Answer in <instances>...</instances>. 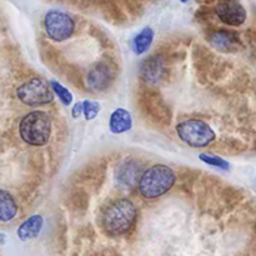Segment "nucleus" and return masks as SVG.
Segmentation results:
<instances>
[{"mask_svg":"<svg viewBox=\"0 0 256 256\" xmlns=\"http://www.w3.org/2000/svg\"><path fill=\"white\" fill-rule=\"evenodd\" d=\"M215 14L229 26H240L246 22L248 12L240 0H218Z\"/></svg>","mask_w":256,"mask_h":256,"instance_id":"nucleus-7","label":"nucleus"},{"mask_svg":"<svg viewBox=\"0 0 256 256\" xmlns=\"http://www.w3.org/2000/svg\"><path fill=\"white\" fill-rule=\"evenodd\" d=\"M136 216V208L132 200L118 199L102 212V225L110 236H122L132 229Z\"/></svg>","mask_w":256,"mask_h":256,"instance_id":"nucleus-1","label":"nucleus"},{"mask_svg":"<svg viewBox=\"0 0 256 256\" xmlns=\"http://www.w3.org/2000/svg\"><path fill=\"white\" fill-rule=\"evenodd\" d=\"M116 76V69L109 62H100L89 70L86 76L88 85L94 92H105L112 86Z\"/></svg>","mask_w":256,"mask_h":256,"instance_id":"nucleus-8","label":"nucleus"},{"mask_svg":"<svg viewBox=\"0 0 256 256\" xmlns=\"http://www.w3.org/2000/svg\"><path fill=\"white\" fill-rule=\"evenodd\" d=\"M82 114H84L85 119L86 120H92L98 116L100 112V104L96 102H92V100H85L82 102Z\"/></svg>","mask_w":256,"mask_h":256,"instance_id":"nucleus-17","label":"nucleus"},{"mask_svg":"<svg viewBox=\"0 0 256 256\" xmlns=\"http://www.w3.org/2000/svg\"><path fill=\"white\" fill-rule=\"evenodd\" d=\"M166 66L162 56H150L142 62L139 69L140 78L146 84H158L164 79Z\"/></svg>","mask_w":256,"mask_h":256,"instance_id":"nucleus-10","label":"nucleus"},{"mask_svg":"<svg viewBox=\"0 0 256 256\" xmlns=\"http://www.w3.org/2000/svg\"><path fill=\"white\" fill-rule=\"evenodd\" d=\"M142 164L138 160H126L120 165L116 172V182L122 188H132L139 184L142 175Z\"/></svg>","mask_w":256,"mask_h":256,"instance_id":"nucleus-11","label":"nucleus"},{"mask_svg":"<svg viewBox=\"0 0 256 256\" xmlns=\"http://www.w3.org/2000/svg\"><path fill=\"white\" fill-rule=\"evenodd\" d=\"M180 139L192 148H205L215 140V132L209 124L199 119H189L176 126Z\"/></svg>","mask_w":256,"mask_h":256,"instance_id":"nucleus-4","label":"nucleus"},{"mask_svg":"<svg viewBox=\"0 0 256 256\" xmlns=\"http://www.w3.org/2000/svg\"><path fill=\"white\" fill-rule=\"evenodd\" d=\"M44 29L48 36L54 42H64L72 35L75 30L74 19L60 10H50L45 14Z\"/></svg>","mask_w":256,"mask_h":256,"instance_id":"nucleus-6","label":"nucleus"},{"mask_svg":"<svg viewBox=\"0 0 256 256\" xmlns=\"http://www.w3.org/2000/svg\"><path fill=\"white\" fill-rule=\"evenodd\" d=\"M4 242V236H2V235L0 234V242Z\"/></svg>","mask_w":256,"mask_h":256,"instance_id":"nucleus-20","label":"nucleus"},{"mask_svg":"<svg viewBox=\"0 0 256 256\" xmlns=\"http://www.w3.org/2000/svg\"><path fill=\"white\" fill-rule=\"evenodd\" d=\"M16 95L20 102L29 106L49 104L54 99V92L42 78H32L28 82H22L16 90Z\"/></svg>","mask_w":256,"mask_h":256,"instance_id":"nucleus-5","label":"nucleus"},{"mask_svg":"<svg viewBox=\"0 0 256 256\" xmlns=\"http://www.w3.org/2000/svg\"><path fill=\"white\" fill-rule=\"evenodd\" d=\"M132 115H130L128 110L119 108V109L112 112L109 122V128L112 132H114V134H122V132L132 129Z\"/></svg>","mask_w":256,"mask_h":256,"instance_id":"nucleus-13","label":"nucleus"},{"mask_svg":"<svg viewBox=\"0 0 256 256\" xmlns=\"http://www.w3.org/2000/svg\"><path fill=\"white\" fill-rule=\"evenodd\" d=\"M82 112H84V109H82V102H76V104L74 105V108H72V118L76 119V118L80 116V114H82Z\"/></svg>","mask_w":256,"mask_h":256,"instance_id":"nucleus-19","label":"nucleus"},{"mask_svg":"<svg viewBox=\"0 0 256 256\" xmlns=\"http://www.w3.org/2000/svg\"><path fill=\"white\" fill-rule=\"evenodd\" d=\"M199 158H200V160H202V162H205V164L212 165V166L220 168V169L228 170V169H229V166H230L229 162H228L226 160H224L222 158H219V156H214V155L200 154Z\"/></svg>","mask_w":256,"mask_h":256,"instance_id":"nucleus-18","label":"nucleus"},{"mask_svg":"<svg viewBox=\"0 0 256 256\" xmlns=\"http://www.w3.org/2000/svg\"><path fill=\"white\" fill-rule=\"evenodd\" d=\"M19 132L26 144L42 146L49 142L52 135V119L45 112L35 110L22 118Z\"/></svg>","mask_w":256,"mask_h":256,"instance_id":"nucleus-3","label":"nucleus"},{"mask_svg":"<svg viewBox=\"0 0 256 256\" xmlns=\"http://www.w3.org/2000/svg\"><path fill=\"white\" fill-rule=\"evenodd\" d=\"M152 40H154V32L152 28H144L139 34L135 36L134 42H132V49H134L135 54L142 55L149 49L152 45Z\"/></svg>","mask_w":256,"mask_h":256,"instance_id":"nucleus-15","label":"nucleus"},{"mask_svg":"<svg viewBox=\"0 0 256 256\" xmlns=\"http://www.w3.org/2000/svg\"><path fill=\"white\" fill-rule=\"evenodd\" d=\"M208 42L222 52H236L242 48L240 35L232 30H215L208 35Z\"/></svg>","mask_w":256,"mask_h":256,"instance_id":"nucleus-9","label":"nucleus"},{"mask_svg":"<svg viewBox=\"0 0 256 256\" xmlns=\"http://www.w3.org/2000/svg\"><path fill=\"white\" fill-rule=\"evenodd\" d=\"M42 225H44V219L42 215H32L18 228V238L22 242L35 239L42 232Z\"/></svg>","mask_w":256,"mask_h":256,"instance_id":"nucleus-12","label":"nucleus"},{"mask_svg":"<svg viewBox=\"0 0 256 256\" xmlns=\"http://www.w3.org/2000/svg\"><path fill=\"white\" fill-rule=\"evenodd\" d=\"M18 214V204L12 194L0 190V222H8Z\"/></svg>","mask_w":256,"mask_h":256,"instance_id":"nucleus-14","label":"nucleus"},{"mask_svg":"<svg viewBox=\"0 0 256 256\" xmlns=\"http://www.w3.org/2000/svg\"><path fill=\"white\" fill-rule=\"evenodd\" d=\"M180 2H189V0H180Z\"/></svg>","mask_w":256,"mask_h":256,"instance_id":"nucleus-21","label":"nucleus"},{"mask_svg":"<svg viewBox=\"0 0 256 256\" xmlns=\"http://www.w3.org/2000/svg\"><path fill=\"white\" fill-rule=\"evenodd\" d=\"M50 86H52V92L56 94V96L59 98L60 102H62V104L66 105V106H69V105L72 104V94L66 89V88L62 86L60 82H55V80H52V82H50Z\"/></svg>","mask_w":256,"mask_h":256,"instance_id":"nucleus-16","label":"nucleus"},{"mask_svg":"<svg viewBox=\"0 0 256 256\" xmlns=\"http://www.w3.org/2000/svg\"><path fill=\"white\" fill-rule=\"evenodd\" d=\"M176 182L174 170L168 165L158 164L142 172L138 190L144 199L154 200L166 194Z\"/></svg>","mask_w":256,"mask_h":256,"instance_id":"nucleus-2","label":"nucleus"}]
</instances>
